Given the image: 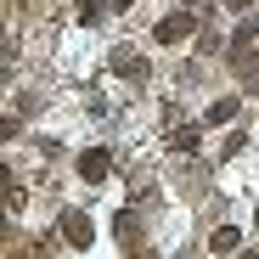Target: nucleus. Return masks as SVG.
Here are the masks:
<instances>
[{"mask_svg": "<svg viewBox=\"0 0 259 259\" xmlns=\"http://www.w3.org/2000/svg\"><path fill=\"white\" fill-rule=\"evenodd\" d=\"M192 34H197V17H192V12H169V17L152 28L158 46H181V39H192Z\"/></svg>", "mask_w": 259, "mask_h": 259, "instance_id": "f257e3e1", "label": "nucleus"}, {"mask_svg": "<svg viewBox=\"0 0 259 259\" xmlns=\"http://www.w3.org/2000/svg\"><path fill=\"white\" fill-rule=\"evenodd\" d=\"M107 163H113V158H107L102 147H96V152H79V181H102Z\"/></svg>", "mask_w": 259, "mask_h": 259, "instance_id": "f03ea898", "label": "nucleus"}, {"mask_svg": "<svg viewBox=\"0 0 259 259\" xmlns=\"http://www.w3.org/2000/svg\"><path fill=\"white\" fill-rule=\"evenodd\" d=\"M62 237L73 248H91V226H84V214H62Z\"/></svg>", "mask_w": 259, "mask_h": 259, "instance_id": "7ed1b4c3", "label": "nucleus"}, {"mask_svg": "<svg viewBox=\"0 0 259 259\" xmlns=\"http://www.w3.org/2000/svg\"><path fill=\"white\" fill-rule=\"evenodd\" d=\"M113 73H124V79H141L147 68H141V57L130 51V46H118V51H113Z\"/></svg>", "mask_w": 259, "mask_h": 259, "instance_id": "20e7f679", "label": "nucleus"}, {"mask_svg": "<svg viewBox=\"0 0 259 259\" xmlns=\"http://www.w3.org/2000/svg\"><path fill=\"white\" fill-rule=\"evenodd\" d=\"M197 124H181V130H169V147H175V152H197Z\"/></svg>", "mask_w": 259, "mask_h": 259, "instance_id": "39448f33", "label": "nucleus"}, {"mask_svg": "<svg viewBox=\"0 0 259 259\" xmlns=\"http://www.w3.org/2000/svg\"><path fill=\"white\" fill-rule=\"evenodd\" d=\"M237 242H242V231H237V226H220V231L208 237V248H214V253H237Z\"/></svg>", "mask_w": 259, "mask_h": 259, "instance_id": "423d86ee", "label": "nucleus"}, {"mask_svg": "<svg viewBox=\"0 0 259 259\" xmlns=\"http://www.w3.org/2000/svg\"><path fill=\"white\" fill-rule=\"evenodd\" d=\"M231 113H237V96H220V102H214V107H208V124H226Z\"/></svg>", "mask_w": 259, "mask_h": 259, "instance_id": "0eeeda50", "label": "nucleus"}, {"mask_svg": "<svg viewBox=\"0 0 259 259\" xmlns=\"http://www.w3.org/2000/svg\"><path fill=\"white\" fill-rule=\"evenodd\" d=\"M242 147H248V136H242V130H237V136H226V147H220V158H237Z\"/></svg>", "mask_w": 259, "mask_h": 259, "instance_id": "6e6552de", "label": "nucleus"}, {"mask_svg": "<svg viewBox=\"0 0 259 259\" xmlns=\"http://www.w3.org/2000/svg\"><path fill=\"white\" fill-rule=\"evenodd\" d=\"M253 6V0H226V12H248Z\"/></svg>", "mask_w": 259, "mask_h": 259, "instance_id": "1a4fd4ad", "label": "nucleus"}, {"mask_svg": "<svg viewBox=\"0 0 259 259\" xmlns=\"http://www.w3.org/2000/svg\"><path fill=\"white\" fill-rule=\"evenodd\" d=\"M253 226H259V208H253Z\"/></svg>", "mask_w": 259, "mask_h": 259, "instance_id": "9d476101", "label": "nucleus"}]
</instances>
